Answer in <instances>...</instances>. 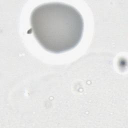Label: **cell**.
I'll list each match as a JSON object with an SVG mask.
<instances>
[{
  "instance_id": "obj_1",
  "label": "cell",
  "mask_w": 128,
  "mask_h": 128,
  "mask_svg": "<svg viewBox=\"0 0 128 128\" xmlns=\"http://www.w3.org/2000/svg\"><path fill=\"white\" fill-rule=\"evenodd\" d=\"M30 24L38 42L44 50L54 54L72 50L83 35L82 14L74 6L61 2H49L35 8Z\"/></svg>"
}]
</instances>
